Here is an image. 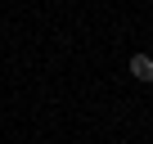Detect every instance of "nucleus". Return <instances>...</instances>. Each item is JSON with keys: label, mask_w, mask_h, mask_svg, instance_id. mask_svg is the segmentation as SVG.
Returning <instances> with one entry per match:
<instances>
[{"label": "nucleus", "mask_w": 153, "mask_h": 144, "mask_svg": "<svg viewBox=\"0 0 153 144\" xmlns=\"http://www.w3.org/2000/svg\"><path fill=\"white\" fill-rule=\"evenodd\" d=\"M126 72L135 81H144V86H153V54H131V63H126Z\"/></svg>", "instance_id": "obj_1"}]
</instances>
